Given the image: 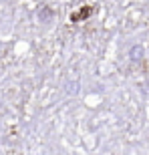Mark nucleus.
<instances>
[{
  "label": "nucleus",
  "instance_id": "f257e3e1",
  "mask_svg": "<svg viewBox=\"0 0 149 155\" xmlns=\"http://www.w3.org/2000/svg\"><path fill=\"white\" fill-rule=\"evenodd\" d=\"M89 14H91V8H85V10H81V12H77V14H73V16H71V20H73V22H77V20H81V18H87Z\"/></svg>",
  "mask_w": 149,
  "mask_h": 155
}]
</instances>
